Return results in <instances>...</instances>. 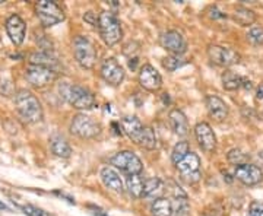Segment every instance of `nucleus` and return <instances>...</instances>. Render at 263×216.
<instances>
[{
  "label": "nucleus",
  "instance_id": "nucleus-38",
  "mask_svg": "<svg viewBox=\"0 0 263 216\" xmlns=\"http://www.w3.org/2000/svg\"><path fill=\"white\" fill-rule=\"evenodd\" d=\"M84 21L88 22V24L92 25V27H98V18H97V15H95L94 12H87V13L84 15Z\"/></svg>",
  "mask_w": 263,
  "mask_h": 216
},
{
  "label": "nucleus",
  "instance_id": "nucleus-41",
  "mask_svg": "<svg viewBox=\"0 0 263 216\" xmlns=\"http://www.w3.org/2000/svg\"><path fill=\"white\" fill-rule=\"evenodd\" d=\"M137 63H139L137 57H131V59H129V67H131L132 70H136V67H137Z\"/></svg>",
  "mask_w": 263,
  "mask_h": 216
},
{
  "label": "nucleus",
  "instance_id": "nucleus-39",
  "mask_svg": "<svg viewBox=\"0 0 263 216\" xmlns=\"http://www.w3.org/2000/svg\"><path fill=\"white\" fill-rule=\"evenodd\" d=\"M211 18L212 19H224V18H227V15L222 13L217 6H214V7H211Z\"/></svg>",
  "mask_w": 263,
  "mask_h": 216
},
{
  "label": "nucleus",
  "instance_id": "nucleus-15",
  "mask_svg": "<svg viewBox=\"0 0 263 216\" xmlns=\"http://www.w3.org/2000/svg\"><path fill=\"white\" fill-rule=\"evenodd\" d=\"M195 137H196L199 146L211 154L217 149V136L212 130V127L208 123L202 122V123H197L195 127Z\"/></svg>",
  "mask_w": 263,
  "mask_h": 216
},
{
  "label": "nucleus",
  "instance_id": "nucleus-27",
  "mask_svg": "<svg viewBox=\"0 0 263 216\" xmlns=\"http://www.w3.org/2000/svg\"><path fill=\"white\" fill-rule=\"evenodd\" d=\"M143 183H145V180H142L140 175H128L126 185H128V190H129L132 197H134V199H140L142 197Z\"/></svg>",
  "mask_w": 263,
  "mask_h": 216
},
{
  "label": "nucleus",
  "instance_id": "nucleus-1",
  "mask_svg": "<svg viewBox=\"0 0 263 216\" xmlns=\"http://www.w3.org/2000/svg\"><path fill=\"white\" fill-rule=\"evenodd\" d=\"M16 111L19 117L27 123H38L43 120V107L38 98L33 92L22 89L13 96Z\"/></svg>",
  "mask_w": 263,
  "mask_h": 216
},
{
  "label": "nucleus",
  "instance_id": "nucleus-3",
  "mask_svg": "<svg viewBox=\"0 0 263 216\" xmlns=\"http://www.w3.org/2000/svg\"><path fill=\"white\" fill-rule=\"evenodd\" d=\"M98 30L101 40L105 45L113 47L119 44L123 38V30L120 21L111 12H101L98 15Z\"/></svg>",
  "mask_w": 263,
  "mask_h": 216
},
{
  "label": "nucleus",
  "instance_id": "nucleus-31",
  "mask_svg": "<svg viewBox=\"0 0 263 216\" xmlns=\"http://www.w3.org/2000/svg\"><path fill=\"white\" fill-rule=\"evenodd\" d=\"M183 64H186L184 59L181 56H174V54L167 56L164 60H163V66L167 69V72H174L178 67H181Z\"/></svg>",
  "mask_w": 263,
  "mask_h": 216
},
{
  "label": "nucleus",
  "instance_id": "nucleus-44",
  "mask_svg": "<svg viewBox=\"0 0 263 216\" xmlns=\"http://www.w3.org/2000/svg\"><path fill=\"white\" fill-rule=\"evenodd\" d=\"M258 98H259V99H262V98H263V88H262V89H259V91H258Z\"/></svg>",
  "mask_w": 263,
  "mask_h": 216
},
{
  "label": "nucleus",
  "instance_id": "nucleus-43",
  "mask_svg": "<svg viewBox=\"0 0 263 216\" xmlns=\"http://www.w3.org/2000/svg\"><path fill=\"white\" fill-rule=\"evenodd\" d=\"M224 180H227L228 183H231V181H232V178H231V175H230V174H227V173L224 174Z\"/></svg>",
  "mask_w": 263,
  "mask_h": 216
},
{
  "label": "nucleus",
  "instance_id": "nucleus-40",
  "mask_svg": "<svg viewBox=\"0 0 263 216\" xmlns=\"http://www.w3.org/2000/svg\"><path fill=\"white\" fill-rule=\"evenodd\" d=\"M241 86H243L244 89H252V88H253V84H252V81H249L247 78H243V84H241Z\"/></svg>",
  "mask_w": 263,
  "mask_h": 216
},
{
  "label": "nucleus",
  "instance_id": "nucleus-10",
  "mask_svg": "<svg viewBox=\"0 0 263 216\" xmlns=\"http://www.w3.org/2000/svg\"><path fill=\"white\" fill-rule=\"evenodd\" d=\"M208 57L214 64L221 66V67H230L241 60L240 53H237L235 50L228 48V47H222V45H209Z\"/></svg>",
  "mask_w": 263,
  "mask_h": 216
},
{
  "label": "nucleus",
  "instance_id": "nucleus-32",
  "mask_svg": "<svg viewBox=\"0 0 263 216\" xmlns=\"http://www.w3.org/2000/svg\"><path fill=\"white\" fill-rule=\"evenodd\" d=\"M227 159H228V162L232 164V165H243V164H247V159H249V156L244 154L241 149H231L230 152L227 154Z\"/></svg>",
  "mask_w": 263,
  "mask_h": 216
},
{
  "label": "nucleus",
  "instance_id": "nucleus-16",
  "mask_svg": "<svg viewBox=\"0 0 263 216\" xmlns=\"http://www.w3.org/2000/svg\"><path fill=\"white\" fill-rule=\"evenodd\" d=\"M6 31L10 38V41L15 45H21L25 40V34H27V25L24 22V19L18 15H12L7 18L6 21Z\"/></svg>",
  "mask_w": 263,
  "mask_h": 216
},
{
  "label": "nucleus",
  "instance_id": "nucleus-14",
  "mask_svg": "<svg viewBox=\"0 0 263 216\" xmlns=\"http://www.w3.org/2000/svg\"><path fill=\"white\" fill-rule=\"evenodd\" d=\"M139 84L149 92H157L163 86V78L152 64H143L139 70Z\"/></svg>",
  "mask_w": 263,
  "mask_h": 216
},
{
  "label": "nucleus",
  "instance_id": "nucleus-18",
  "mask_svg": "<svg viewBox=\"0 0 263 216\" xmlns=\"http://www.w3.org/2000/svg\"><path fill=\"white\" fill-rule=\"evenodd\" d=\"M120 126H122L123 133L131 139L132 142H134L136 145H139V142H140V139H142V136H143V131H145V127H146V126H143L142 122H140L137 117H134V116L125 117V119L120 122Z\"/></svg>",
  "mask_w": 263,
  "mask_h": 216
},
{
  "label": "nucleus",
  "instance_id": "nucleus-37",
  "mask_svg": "<svg viewBox=\"0 0 263 216\" xmlns=\"http://www.w3.org/2000/svg\"><path fill=\"white\" fill-rule=\"evenodd\" d=\"M249 216H263V202H252L249 206Z\"/></svg>",
  "mask_w": 263,
  "mask_h": 216
},
{
  "label": "nucleus",
  "instance_id": "nucleus-28",
  "mask_svg": "<svg viewBox=\"0 0 263 216\" xmlns=\"http://www.w3.org/2000/svg\"><path fill=\"white\" fill-rule=\"evenodd\" d=\"M139 146H142L148 151H154V149L158 148V139H157V134H155L154 129L145 127V131H143V136L139 142Z\"/></svg>",
  "mask_w": 263,
  "mask_h": 216
},
{
  "label": "nucleus",
  "instance_id": "nucleus-7",
  "mask_svg": "<svg viewBox=\"0 0 263 216\" xmlns=\"http://www.w3.org/2000/svg\"><path fill=\"white\" fill-rule=\"evenodd\" d=\"M175 170L180 173V178L187 184H196L202 178L200 158L195 152H189L186 155V158H183L178 164H175Z\"/></svg>",
  "mask_w": 263,
  "mask_h": 216
},
{
  "label": "nucleus",
  "instance_id": "nucleus-42",
  "mask_svg": "<svg viewBox=\"0 0 263 216\" xmlns=\"http://www.w3.org/2000/svg\"><path fill=\"white\" fill-rule=\"evenodd\" d=\"M0 211H9V208H7L1 200H0Z\"/></svg>",
  "mask_w": 263,
  "mask_h": 216
},
{
  "label": "nucleus",
  "instance_id": "nucleus-29",
  "mask_svg": "<svg viewBox=\"0 0 263 216\" xmlns=\"http://www.w3.org/2000/svg\"><path fill=\"white\" fill-rule=\"evenodd\" d=\"M190 152V146H189V143L186 142V140H181V142H178L175 146H174V149H173V154H171V161H173V164L175 165V164H178L183 158H186V155Z\"/></svg>",
  "mask_w": 263,
  "mask_h": 216
},
{
  "label": "nucleus",
  "instance_id": "nucleus-8",
  "mask_svg": "<svg viewBox=\"0 0 263 216\" xmlns=\"http://www.w3.org/2000/svg\"><path fill=\"white\" fill-rule=\"evenodd\" d=\"M110 162L113 167H116L117 170H120L126 175H140V173L143 171L142 161L139 159L137 155L133 154L131 151L117 152L110 159Z\"/></svg>",
  "mask_w": 263,
  "mask_h": 216
},
{
  "label": "nucleus",
  "instance_id": "nucleus-30",
  "mask_svg": "<svg viewBox=\"0 0 263 216\" xmlns=\"http://www.w3.org/2000/svg\"><path fill=\"white\" fill-rule=\"evenodd\" d=\"M173 215L177 216H189L190 206L187 199H173Z\"/></svg>",
  "mask_w": 263,
  "mask_h": 216
},
{
  "label": "nucleus",
  "instance_id": "nucleus-35",
  "mask_svg": "<svg viewBox=\"0 0 263 216\" xmlns=\"http://www.w3.org/2000/svg\"><path fill=\"white\" fill-rule=\"evenodd\" d=\"M22 212L27 216H53L50 212H45L41 208H37L34 205H24L22 206Z\"/></svg>",
  "mask_w": 263,
  "mask_h": 216
},
{
  "label": "nucleus",
  "instance_id": "nucleus-26",
  "mask_svg": "<svg viewBox=\"0 0 263 216\" xmlns=\"http://www.w3.org/2000/svg\"><path fill=\"white\" fill-rule=\"evenodd\" d=\"M152 216H173V203L170 199L160 197L155 199L151 205Z\"/></svg>",
  "mask_w": 263,
  "mask_h": 216
},
{
  "label": "nucleus",
  "instance_id": "nucleus-45",
  "mask_svg": "<svg viewBox=\"0 0 263 216\" xmlns=\"http://www.w3.org/2000/svg\"><path fill=\"white\" fill-rule=\"evenodd\" d=\"M202 216H212V215H202Z\"/></svg>",
  "mask_w": 263,
  "mask_h": 216
},
{
  "label": "nucleus",
  "instance_id": "nucleus-21",
  "mask_svg": "<svg viewBox=\"0 0 263 216\" xmlns=\"http://www.w3.org/2000/svg\"><path fill=\"white\" fill-rule=\"evenodd\" d=\"M232 19L240 25V27H250L253 24H256L258 21V15L249 9V7H244V6H238L235 7L234 13H232Z\"/></svg>",
  "mask_w": 263,
  "mask_h": 216
},
{
  "label": "nucleus",
  "instance_id": "nucleus-13",
  "mask_svg": "<svg viewBox=\"0 0 263 216\" xmlns=\"http://www.w3.org/2000/svg\"><path fill=\"white\" fill-rule=\"evenodd\" d=\"M101 78L111 86H119L125 79V69L113 57L105 59L101 63Z\"/></svg>",
  "mask_w": 263,
  "mask_h": 216
},
{
  "label": "nucleus",
  "instance_id": "nucleus-11",
  "mask_svg": "<svg viewBox=\"0 0 263 216\" xmlns=\"http://www.w3.org/2000/svg\"><path fill=\"white\" fill-rule=\"evenodd\" d=\"M160 44L164 50L170 51L174 56H181L187 50L186 38L183 37L181 32H178L177 30H170V31L164 32L160 37Z\"/></svg>",
  "mask_w": 263,
  "mask_h": 216
},
{
  "label": "nucleus",
  "instance_id": "nucleus-36",
  "mask_svg": "<svg viewBox=\"0 0 263 216\" xmlns=\"http://www.w3.org/2000/svg\"><path fill=\"white\" fill-rule=\"evenodd\" d=\"M15 85L9 79H0V95L3 96H15Z\"/></svg>",
  "mask_w": 263,
  "mask_h": 216
},
{
  "label": "nucleus",
  "instance_id": "nucleus-20",
  "mask_svg": "<svg viewBox=\"0 0 263 216\" xmlns=\"http://www.w3.org/2000/svg\"><path fill=\"white\" fill-rule=\"evenodd\" d=\"M168 122H170V126H171L173 131L177 136L184 137L189 133V122H187V117L184 116V113L181 110L173 108L168 113Z\"/></svg>",
  "mask_w": 263,
  "mask_h": 216
},
{
  "label": "nucleus",
  "instance_id": "nucleus-17",
  "mask_svg": "<svg viewBox=\"0 0 263 216\" xmlns=\"http://www.w3.org/2000/svg\"><path fill=\"white\" fill-rule=\"evenodd\" d=\"M206 110L215 122H224L228 117V105L218 95L206 96Z\"/></svg>",
  "mask_w": 263,
  "mask_h": 216
},
{
  "label": "nucleus",
  "instance_id": "nucleus-12",
  "mask_svg": "<svg viewBox=\"0 0 263 216\" xmlns=\"http://www.w3.org/2000/svg\"><path fill=\"white\" fill-rule=\"evenodd\" d=\"M234 178L238 180L241 184L247 185V187H253L262 183L263 180V171L255 164H243V165H237L234 170Z\"/></svg>",
  "mask_w": 263,
  "mask_h": 216
},
{
  "label": "nucleus",
  "instance_id": "nucleus-33",
  "mask_svg": "<svg viewBox=\"0 0 263 216\" xmlns=\"http://www.w3.org/2000/svg\"><path fill=\"white\" fill-rule=\"evenodd\" d=\"M247 41L253 45H263V28L262 27H252L247 32Z\"/></svg>",
  "mask_w": 263,
  "mask_h": 216
},
{
  "label": "nucleus",
  "instance_id": "nucleus-19",
  "mask_svg": "<svg viewBox=\"0 0 263 216\" xmlns=\"http://www.w3.org/2000/svg\"><path fill=\"white\" fill-rule=\"evenodd\" d=\"M99 177H101V181L102 184L105 185L107 188L116 191V193H123L125 191V184H123V180L120 178L119 173L111 168V167H104L99 173Z\"/></svg>",
  "mask_w": 263,
  "mask_h": 216
},
{
  "label": "nucleus",
  "instance_id": "nucleus-9",
  "mask_svg": "<svg viewBox=\"0 0 263 216\" xmlns=\"http://www.w3.org/2000/svg\"><path fill=\"white\" fill-rule=\"evenodd\" d=\"M59 73L50 67L44 66H37V64H30L25 70V78L28 84H31L34 88H45L50 84H53L57 79Z\"/></svg>",
  "mask_w": 263,
  "mask_h": 216
},
{
  "label": "nucleus",
  "instance_id": "nucleus-4",
  "mask_svg": "<svg viewBox=\"0 0 263 216\" xmlns=\"http://www.w3.org/2000/svg\"><path fill=\"white\" fill-rule=\"evenodd\" d=\"M72 47H73V56L82 69H88V70L94 69L97 59H98V53H97L95 45L88 37H84V35L75 37Z\"/></svg>",
  "mask_w": 263,
  "mask_h": 216
},
{
  "label": "nucleus",
  "instance_id": "nucleus-2",
  "mask_svg": "<svg viewBox=\"0 0 263 216\" xmlns=\"http://www.w3.org/2000/svg\"><path fill=\"white\" fill-rule=\"evenodd\" d=\"M59 91H60V96L66 102L76 110H91L92 107H95L94 93L85 86L62 84L59 86Z\"/></svg>",
  "mask_w": 263,
  "mask_h": 216
},
{
  "label": "nucleus",
  "instance_id": "nucleus-5",
  "mask_svg": "<svg viewBox=\"0 0 263 216\" xmlns=\"http://www.w3.org/2000/svg\"><path fill=\"white\" fill-rule=\"evenodd\" d=\"M35 12L44 28H51L65 21V12L56 1L41 0L35 4Z\"/></svg>",
  "mask_w": 263,
  "mask_h": 216
},
{
  "label": "nucleus",
  "instance_id": "nucleus-25",
  "mask_svg": "<svg viewBox=\"0 0 263 216\" xmlns=\"http://www.w3.org/2000/svg\"><path fill=\"white\" fill-rule=\"evenodd\" d=\"M221 82H222V88L225 91H237V89L241 88L243 76L237 75L232 70H225L221 76Z\"/></svg>",
  "mask_w": 263,
  "mask_h": 216
},
{
  "label": "nucleus",
  "instance_id": "nucleus-34",
  "mask_svg": "<svg viewBox=\"0 0 263 216\" xmlns=\"http://www.w3.org/2000/svg\"><path fill=\"white\" fill-rule=\"evenodd\" d=\"M164 188L171 194L173 199H187V194L184 193V190L178 184H175L174 181H168L164 185Z\"/></svg>",
  "mask_w": 263,
  "mask_h": 216
},
{
  "label": "nucleus",
  "instance_id": "nucleus-6",
  "mask_svg": "<svg viewBox=\"0 0 263 216\" xmlns=\"http://www.w3.org/2000/svg\"><path fill=\"white\" fill-rule=\"evenodd\" d=\"M101 130V123L87 114H76L70 123V133L81 139H94L99 136Z\"/></svg>",
  "mask_w": 263,
  "mask_h": 216
},
{
  "label": "nucleus",
  "instance_id": "nucleus-24",
  "mask_svg": "<svg viewBox=\"0 0 263 216\" xmlns=\"http://www.w3.org/2000/svg\"><path fill=\"white\" fill-rule=\"evenodd\" d=\"M30 64L44 66L56 70V67L59 66V60L50 51H35L30 56Z\"/></svg>",
  "mask_w": 263,
  "mask_h": 216
},
{
  "label": "nucleus",
  "instance_id": "nucleus-23",
  "mask_svg": "<svg viewBox=\"0 0 263 216\" xmlns=\"http://www.w3.org/2000/svg\"><path fill=\"white\" fill-rule=\"evenodd\" d=\"M164 183L157 178V177H152V178H148L145 180L143 183V193H142V197H149V199H160L161 197V193L164 191Z\"/></svg>",
  "mask_w": 263,
  "mask_h": 216
},
{
  "label": "nucleus",
  "instance_id": "nucleus-22",
  "mask_svg": "<svg viewBox=\"0 0 263 216\" xmlns=\"http://www.w3.org/2000/svg\"><path fill=\"white\" fill-rule=\"evenodd\" d=\"M50 149L59 158L66 159V158H70V155H72V148H70L69 142L60 134H54L50 137Z\"/></svg>",
  "mask_w": 263,
  "mask_h": 216
}]
</instances>
